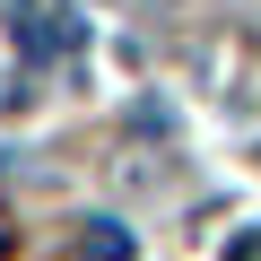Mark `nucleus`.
<instances>
[{
  "label": "nucleus",
  "instance_id": "f257e3e1",
  "mask_svg": "<svg viewBox=\"0 0 261 261\" xmlns=\"http://www.w3.org/2000/svg\"><path fill=\"white\" fill-rule=\"evenodd\" d=\"M9 44H18V61H70L87 44V18L70 0H9Z\"/></svg>",
  "mask_w": 261,
  "mask_h": 261
},
{
  "label": "nucleus",
  "instance_id": "f03ea898",
  "mask_svg": "<svg viewBox=\"0 0 261 261\" xmlns=\"http://www.w3.org/2000/svg\"><path fill=\"white\" fill-rule=\"evenodd\" d=\"M87 261H130V226L122 218H87V244H79Z\"/></svg>",
  "mask_w": 261,
  "mask_h": 261
},
{
  "label": "nucleus",
  "instance_id": "7ed1b4c3",
  "mask_svg": "<svg viewBox=\"0 0 261 261\" xmlns=\"http://www.w3.org/2000/svg\"><path fill=\"white\" fill-rule=\"evenodd\" d=\"M226 261H261V226H244V235H226Z\"/></svg>",
  "mask_w": 261,
  "mask_h": 261
}]
</instances>
